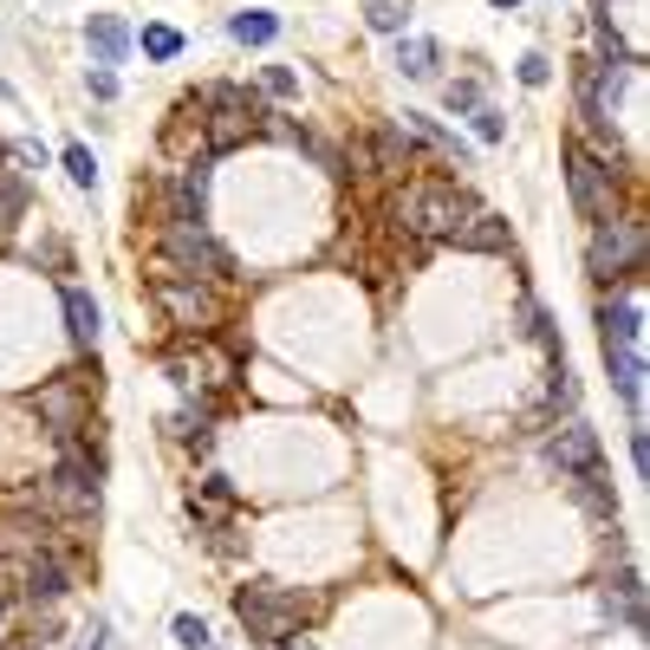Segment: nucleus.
Here are the masks:
<instances>
[{
	"instance_id": "f257e3e1",
	"label": "nucleus",
	"mask_w": 650,
	"mask_h": 650,
	"mask_svg": "<svg viewBox=\"0 0 650 650\" xmlns=\"http://www.w3.org/2000/svg\"><path fill=\"white\" fill-rule=\"evenodd\" d=\"M469 196H462V183H442V176H417V183H404L397 189V202H390V216L404 234H417V241H449L462 221H469Z\"/></svg>"
},
{
	"instance_id": "f03ea898",
	"label": "nucleus",
	"mask_w": 650,
	"mask_h": 650,
	"mask_svg": "<svg viewBox=\"0 0 650 650\" xmlns=\"http://www.w3.org/2000/svg\"><path fill=\"white\" fill-rule=\"evenodd\" d=\"M319 598H299L280 585H241L234 592V618L247 625V638H261L267 650H280L287 638H299V618H312Z\"/></svg>"
},
{
	"instance_id": "7ed1b4c3",
	"label": "nucleus",
	"mask_w": 650,
	"mask_h": 650,
	"mask_svg": "<svg viewBox=\"0 0 650 650\" xmlns=\"http://www.w3.org/2000/svg\"><path fill=\"white\" fill-rule=\"evenodd\" d=\"M156 267L163 274H183V280H228L234 274V254L221 247L209 228H163V247H156Z\"/></svg>"
},
{
	"instance_id": "20e7f679",
	"label": "nucleus",
	"mask_w": 650,
	"mask_h": 650,
	"mask_svg": "<svg viewBox=\"0 0 650 650\" xmlns=\"http://www.w3.org/2000/svg\"><path fill=\"white\" fill-rule=\"evenodd\" d=\"M645 216H612L592 228V247H585V267L592 280H625V274H645Z\"/></svg>"
},
{
	"instance_id": "39448f33",
	"label": "nucleus",
	"mask_w": 650,
	"mask_h": 650,
	"mask_svg": "<svg viewBox=\"0 0 650 650\" xmlns=\"http://www.w3.org/2000/svg\"><path fill=\"white\" fill-rule=\"evenodd\" d=\"M566 189H573V209L592 228L618 216V169L605 156H592L585 144H566Z\"/></svg>"
},
{
	"instance_id": "423d86ee",
	"label": "nucleus",
	"mask_w": 650,
	"mask_h": 650,
	"mask_svg": "<svg viewBox=\"0 0 650 650\" xmlns=\"http://www.w3.org/2000/svg\"><path fill=\"white\" fill-rule=\"evenodd\" d=\"M156 306L169 312V326H183V332H216L221 326V293L209 280H183V274H156Z\"/></svg>"
},
{
	"instance_id": "0eeeda50",
	"label": "nucleus",
	"mask_w": 650,
	"mask_h": 650,
	"mask_svg": "<svg viewBox=\"0 0 650 650\" xmlns=\"http://www.w3.org/2000/svg\"><path fill=\"white\" fill-rule=\"evenodd\" d=\"M209 209V156L176 163V176L163 183V228H202Z\"/></svg>"
},
{
	"instance_id": "6e6552de",
	"label": "nucleus",
	"mask_w": 650,
	"mask_h": 650,
	"mask_svg": "<svg viewBox=\"0 0 650 650\" xmlns=\"http://www.w3.org/2000/svg\"><path fill=\"white\" fill-rule=\"evenodd\" d=\"M66 592H73V566L59 547H40L33 560H20V598L26 605H59Z\"/></svg>"
},
{
	"instance_id": "1a4fd4ad",
	"label": "nucleus",
	"mask_w": 650,
	"mask_h": 650,
	"mask_svg": "<svg viewBox=\"0 0 650 650\" xmlns=\"http://www.w3.org/2000/svg\"><path fill=\"white\" fill-rule=\"evenodd\" d=\"M33 410L46 417V430L59 436V442H78V430H85V384H78V377L46 384V390L33 397Z\"/></svg>"
},
{
	"instance_id": "9d476101",
	"label": "nucleus",
	"mask_w": 650,
	"mask_h": 650,
	"mask_svg": "<svg viewBox=\"0 0 650 650\" xmlns=\"http://www.w3.org/2000/svg\"><path fill=\"white\" fill-rule=\"evenodd\" d=\"M547 462H553L560 475H579V469H592V462H598V430H592L585 417H566L560 430L547 436Z\"/></svg>"
},
{
	"instance_id": "9b49d317",
	"label": "nucleus",
	"mask_w": 650,
	"mask_h": 650,
	"mask_svg": "<svg viewBox=\"0 0 650 650\" xmlns=\"http://www.w3.org/2000/svg\"><path fill=\"white\" fill-rule=\"evenodd\" d=\"M410 156H417V137L410 131H397V124H384V131H371L359 144V163L371 176H397V169H410Z\"/></svg>"
},
{
	"instance_id": "f8f14e48",
	"label": "nucleus",
	"mask_w": 650,
	"mask_h": 650,
	"mask_svg": "<svg viewBox=\"0 0 650 650\" xmlns=\"http://www.w3.org/2000/svg\"><path fill=\"white\" fill-rule=\"evenodd\" d=\"M449 247H469V254H507V221L495 209H469V221L449 234Z\"/></svg>"
},
{
	"instance_id": "ddd939ff",
	"label": "nucleus",
	"mask_w": 650,
	"mask_h": 650,
	"mask_svg": "<svg viewBox=\"0 0 650 650\" xmlns=\"http://www.w3.org/2000/svg\"><path fill=\"white\" fill-rule=\"evenodd\" d=\"M85 46H91L98 66H124V53H131V26H124L118 13H91V20H85Z\"/></svg>"
},
{
	"instance_id": "4468645a",
	"label": "nucleus",
	"mask_w": 650,
	"mask_h": 650,
	"mask_svg": "<svg viewBox=\"0 0 650 650\" xmlns=\"http://www.w3.org/2000/svg\"><path fill=\"white\" fill-rule=\"evenodd\" d=\"M645 339V306L638 299H605L598 306V345H638Z\"/></svg>"
},
{
	"instance_id": "2eb2a0df",
	"label": "nucleus",
	"mask_w": 650,
	"mask_h": 650,
	"mask_svg": "<svg viewBox=\"0 0 650 650\" xmlns=\"http://www.w3.org/2000/svg\"><path fill=\"white\" fill-rule=\"evenodd\" d=\"M163 150H169L176 163H196V156H202V104H196V98L176 104V118H169V131H163Z\"/></svg>"
},
{
	"instance_id": "dca6fc26",
	"label": "nucleus",
	"mask_w": 650,
	"mask_h": 650,
	"mask_svg": "<svg viewBox=\"0 0 650 650\" xmlns=\"http://www.w3.org/2000/svg\"><path fill=\"white\" fill-rule=\"evenodd\" d=\"M605 612H618L631 631H645V579H638V566H625V573L605 585Z\"/></svg>"
},
{
	"instance_id": "f3484780",
	"label": "nucleus",
	"mask_w": 650,
	"mask_h": 650,
	"mask_svg": "<svg viewBox=\"0 0 650 650\" xmlns=\"http://www.w3.org/2000/svg\"><path fill=\"white\" fill-rule=\"evenodd\" d=\"M605 364H612L618 397L638 404V397H645V352H638V345H605Z\"/></svg>"
},
{
	"instance_id": "a211bd4d",
	"label": "nucleus",
	"mask_w": 650,
	"mask_h": 650,
	"mask_svg": "<svg viewBox=\"0 0 650 650\" xmlns=\"http://www.w3.org/2000/svg\"><path fill=\"white\" fill-rule=\"evenodd\" d=\"M66 326H73V345H98V299L85 287H66Z\"/></svg>"
},
{
	"instance_id": "6ab92c4d",
	"label": "nucleus",
	"mask_w": 650,
	"mask_h": 650,
	"mask_svg": "<svg viewBox=\"0 0 650 650\" xmlns=\"http://www.w3.org/2000/svg\"><path fill=\"white\" fill-rule=\"evenodd\" d=\"M228 33H234L241 46H274V40H280V13L247 7V13H234V20H228Z\"/></svg>"
},
{
	"instance_id": "aec40b11",
	"label": "nucleus",
	"mask_w": 650,
	"mask_h": 650,
	"mask_svg": "<svg viewBox=\"0 0 650 650\" xmlns=\"http://www.w3.org/2000/svg\"><path fill=\"white\" fill-rule=\"evenodd\" d=\"M573 495H579L585 507H592V514H605V520L618 514V495L605 488V469H598V462H592V469H579V475H573Z\"/></svg>"
},
{
	"instance_id": "412c9836",
	"label": "nucleus",
	"mask_w": 650,
	"mask_h": 650,
	"mask_svg": "<svg viewBox=\"0 0 650 650\" xmlns=\"http://www.w3.org/2000/svg\"><path fill=\"white\" fill-rule=\"evenodd\" d=\"M397 73L404 78H430L436 73V40H397Z\"/></svg>"
},
{
	"instance_id": "4be33fe9",
	"label": "nucleus",
	"mask_w": 650,
	"mask_h": 650,
	"mask_svg": "<svg viewBox=\"0 0 650 650\" xmlns=\"http://www.w3.org/2000/svg\"><path fill=\"white\" fill-rule=\"evenodd\" d=\"M579 404V384H573V364L560 359L553 371H547V410H573Z\"/></svg>"
},
{
	"instance_id": "5701e85b",
	"label": "nucleus",
	"mask_w": 650,
	"mask_h": 650,
	"mask_svg": "<svg viewBox=\"0 0 650 650\" xmlns=\"http://www.w3.org/2000/svg\"><path fill=\"white\" fill-rule=\"evenodd\" d=\"M377 33H397L404 40V20H410V0H371V13H364Z\"/></svg>"
},
{
	"instance_id": "b1692460",
	"label": "nucleus",
	"mask_w": 650,
	"mask_h": 650,
	"mask_svg": "<svg viewBox=\"0 0 650 650\" xmlns=\"http://www.w3.org/2000/svg\"><path fill=\"white\" fill-rule=\"evenodd\" d=\"M59 163H66V176H73L78 189H98V163H91V150L85 144H66L59 150Z\"/></svg>"
},
{
	"instance_id": "393cba45",
	"label": "nucleus",
	"mask_w": 650,
	"mask_h": 650,
	"mask_svg": "<svg viewBox=\"0 0 650 650\" xmlns=\"http://www.w3.org/2000/svg\"><path fill=\"white\" fill-rule=\"evenodd\" d=\"M592 46H598L592 59H631V53H625V40H618V26H612L605 13H592Z\"/></svg>"
},
{
	"instance_id": "a878e982",
	"label": "nucleus",
	"mask_w": 650,
	"mask_h": 650,
	"mask_svg": "<svg viewBox=\"0 0 650 650\" xmlns=\"http://www.w3.org/2000/svg\"><path fill=\"white\" fill-rule=\"evenodd\" d=\"M137 46H144L150 59H176V53H183V33H176V26H144Z\"/></svg>"
},
{
	"instance_id": "bb28decb",
	"label": "nucleus",
	"mask_w": 650,
	"mask_h": 650,
	"mask_svg": "<svg viewBox=\"0 0 650 650\" xmlns=\"http://www.w3.org/2000/svg\"><path fill=\"white\" fill-rule=\"evenodd\" d=\"M469 118H475V137H482V144H502V137H507V118L495 111V104H475Z\"/></svg>"
},
{
	"instance_id": "cd10ccee",
	"label": "nucleus",
	"mask_w": 650,
	"mask_h": 650,
	"mask_svg": "<svg viewBox=\"0 0 650 650\" xmlns=\"http://www.w3.org/2000/svg\"><path fill=\"white\" fill-rule=\"evenodd\" d=\"M169 631H176V645H183V650H209V625H202L196 612H183V618H176Z\"/></svg>"
},
{
	"instance_id": "c85d7f7f",
	"label": "nucleus",
	"mask_w": 650,
	"mask_h": 650,
	"mask_svg": "<svg viewBox=\"0 0 650 650\" xmlns=\"http://www.w3.org/2000/svg\"><path fill=\"white\" fill-rule=\"evenodd\" d=\"M261 85H267V98H299V73L293 66H267Z\"/></svg>"
},
{
	"instance_id": "c756f323",
	"label": "nucleus",
	"mask_w": 650,
	"mask_h": 650,
	"mask_svg": "<svg viewBox=\"0 0 650 650\" xmlns=\"http://www.w3.org/2000/svg\"><path fill=\"white\" fill-rule=\"evenodd\" d=\"M442 104H449V111H475V104H482V91H475L469 78H455V85L442 91Z\"/></svg>"
},
{
	"instance_id": "7c9ffc66",
	"label": "nucleus",
	"mask_w": 650,
	"mask_h": 650,
	"mask_svg": "<svg viewBox=\"0 0 650 650\" xmlns=\"http://www.w3.org/2000/svg\"><path fill=\"white\" fill-rule=\"evenodd\" d=\"M547 78H553V66H547V53H527V59H520V85H533V91H540Z\"/></svg>"
},
{
	"instance_id": "2f4dec72",
	"label": "nucleus",
	"mask_w": 650,
	"mask_h": 650,
	"mask_svg": "<svg viewBox=\"0 0 650 650\" xmlns=\"http://www.w3.org/2000/svg\"><path fill=\"white\" fill-rule=\"evenodd\" d=\"M13 156H20L26 169H46V144H40V137H20V144H13Z\"/></svg>"
},
{
	"instance_id": "473e14b6",
	"label": "nucleus",
	"mask_w": 650,
	"mask_h": 650,
	"mask_svg": "<svg viewBox=\"0 0 650 650\" xmlns=\"http://www.w3.org/2000/svg\"><path fill=\"white\" fill-rule=\"evenodd\" d=\"M202 495H209L216 507H234V482H228V475H209V482H202Z\"/></svg>"
},
{
	"instance_id": "72a5a7b5",
	"label": "nucleus",
	"mask_w": 650,
	"mask_h": 650,
	"mask_svg": "<svg viewBox=\"0 0 650 650\" xmlns=\"http://www.w3.org/2000/svg\"><path fill=\"white\" fill-rule=\"evenodd\" d=\"M631 469H638V475L650 469V436L645 430H631Z\"/></svg>"
},
{
	"instance_id": "f704fd0d",
	"label": "nucleus",
	"mask_w": 650,
	"mask_h": 650,
	"mask_svg": "<svg viewBox=\"0 0 650 650\" xmlns=\"http://www.w3.org/2000/svg\"><path fill=\"white\" fill-rule=\"evenodd\" d=\"M85 85H91V98H118V78H111V73H91Z\"/></svg>"
},
{
	"instance_id": "c9c22d12",
	"label": "nucleus",
	"mask_w": 650,
	"mask_h": 650,
	"mask_svg": "<svg viewBox=\"0 0 650 650\" xmlns=\"http://www.w3.org/2000/svg\"><path fill=\"white\" fill-rule=\"evenodd\" d=\"M495 7H527V0H495Z\"/></svg>"
},
{
	"instance_id": "e433bc0d",
	"label": "nucleus",
	"mask_w": 650,
	"mask_h": 650,
	"mask_svg": "<svg viewBox=\"0 0 650 650\" xmlns=\"http://www.w3.org/2000/svg\"><path fill=\"white\" fill-rule=\"evenodd\" d=\"M0 618H7V612H0Z\"/></svg>"
}]
</instances>
